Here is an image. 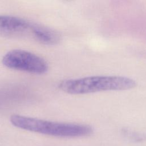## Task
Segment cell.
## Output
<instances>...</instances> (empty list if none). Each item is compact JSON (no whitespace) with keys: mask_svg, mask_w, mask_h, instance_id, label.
I'll return each instance as SVG.
<instances>
[{"mask_svg":"<svg viewBox=\"0 0 146 146\" xmlns=\"http://www.w3.org/2000/svg\"><path fill=\"white\" fill-rule=\"evenodd\" d=\"M36 25L20 17L0 15V35L6 37L30 36L34 39Z\"/></svg>","mask_w":146,"mask_h":146,"instance_id":"obj_4","label":"cell"},{"mask_svg":"<svg viewBox=\"0 0 146 146\" xmlns=\"http://www.w3.org/2000/svg\"><path fill=\"white\" fill-rule=\"evenodd\" d=\"M2 64L10 69L35 74L48 70V64L42 58L26 50L15 49L7 52L2 59Z\"/></svg>","mask_w":146,"mask_h":146,"instance_id":"obj_3","label":"cell"},{"mask_svg":"<svg viewBox=\"0 0 146 146\" xmlns=\"http://www.w3.org/2000/svg\"><path fill=\"white\" fill-rule=\"evenodd\" d=\"M10 120L18 128L54 136L80 137L90 135L93 132L92 128L88 125L51 121L19 115L11 116Z\"/></svg>","mask_w":146,"mask_h":146,"instance_id":"obj_2","label":"cell"},{"mask_svg":"<svg viewBox=\"0 0 146 146\" xmlns=\"http://www.w3.org/2000/svg\"><path fill=\"white\" fill-rule=\"evenodd\" d=\"M133 79L121 76H91L77 79H65L58 87L66 93L86 94L100 91L126 90L135 87Z\"/></svg>","mask_w":146,"mask_h":146,"instance_id":"obj_1","label":"cell"}]
</instances>
